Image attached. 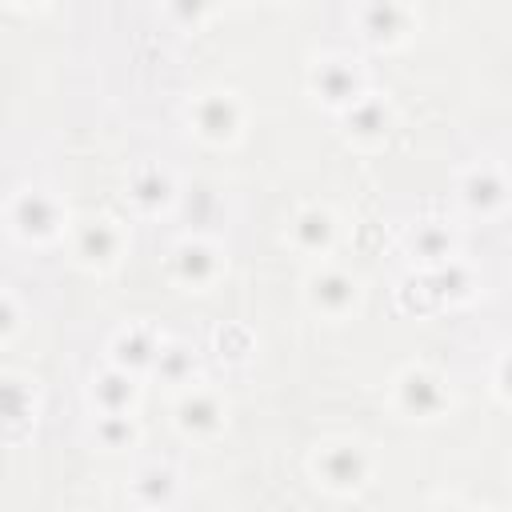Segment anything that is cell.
Masks as SVG:
<instances>
[{
	"label": "cell",
	"mask_w": 512,
	"mask_h": 512,
	"mask_svg": "<svg viewBox=\"0 0 512 512\" xmlns=\"http://www.w3.org/2000/svg\"><path fill=\"white\" fill-rule=\"evenodd\" d=\"M312 476L328 492H360L372 480V452L360 440H328L312 456Z\"/></svg>",
	"instance_id": "cell-1"
},
{
	"label": "cell",
	"mask_w": 512,
	"mask_h": 512,
	"mask_svg": "<svg viewBox=\"0 0 512 512\" xmlns=\"http://www.w3.org/2000/svg\"><path fill=\"white\" fill-rule=\"evenodd\" d=\"M392 404L408 416V420H436L448 412L452 396H448V380L424 364H408L392 376Z\"/></svg>",
	"instance_id": "cell-2"
},
{
	"label": "cell",
	"mask_w": 512,
	"mask_h": 512,
	"mask_svg": "<svg viewBox=\"0 0 512 512\" xmlns=\"http://www.w3.org/2000/svg\"><path fill=\"white\" fill-rule=\"evenodd\" d=\"M308 88L320 104L336 108V112H348L356 100L368 96L364 88V68L352 60V56H320L312 60L308 68Z\"/></svg>",
	"instance_id": "cell-3"
},
{
	"label": "cell",
	"mask_w": 512,
	"mask_h": 512,
	"mask_svg": "<svg viewBox=\"0 0 512 512\" xmlns=\"http://www.w3.org/2000/svg\"><path fill=\"white\" fill-rule=\"evenodd\" d=\"M188 124L204 144H232L244 128V104L236 92H200L188 104Z\"/></svg>",
	"instance_id": "cell-4"
},
{
	"label": "cell",
	"mask_w": 512,
	"mask_h": 512,
	"mask_svg": "<svg viewBox=\"0 0 512 512\" xmlns=\"http://www.w3.org/2000/svg\"><path fill=\"white\" fill-rule=\"evenodd\" d=\"M8 224L20 240H32V244H44V240H56L60 228H64V208L52 192H40V188H20L12 200H8Z\"/></svg>",
	"instance_id": "cell-5"
},
{
	"label": "cell",
	"mask_w": 512,
	"mask_h": 512,
	"mask_svg": "<svg viewBox=\"0 0 512 512\" xmlns=\"http://www.w3.org/2000/svg\"><path fill=\"white\" fill-rule=\"evenodd\" d=\"M224 260H220V248L204 236H184L172 252H168V276L184 288H208L216 284Z\"/></svg>",
	"instance_id": "cell-6"
},
{
	"label": "cell",
	"mask_w": 512,
	"mask_h": 512,
	"mask_svg": "<svg viewBox=\"0 0 512 512\" xmlns=\"http://www.w3.org/2000/svg\"><path fill=\"white\" fill-rule=\"evenodd\" d=\"M456 200L472 216H496L508 204V180L496 164H472L456 180Z\"/></svg>",
	"instance_id": "cell-7"
},
{
	"label": "cell",
	"mask_w": 512,
	"mask_h": 512,
	"mask_svg": "<svg viewBox=\"0 0 512 512\" xmlns=\"http://www.w3.org/2000/svg\"><path fill=\"white\" fill-rule=\"evenodd\" d=\"M304 300L320 316H348L356 308V300H360V284L344 268H316L304 280Z\"/></svg>",
	"instance_id": "cell-8"
},
{
	"label": "cell",
	"mask_w": 512,
	"mask_h": 512,
	"mask_svg": "<svg viewBox=\"0 0 512 512\" xmlns=\"http://www.w3.org/2000/svg\"><path fill=\"white\" fill-rule=\"evenodd\" d=\"M172 416H176V428L188 440H212L224 428V400L212 388H188L176 400Z\"/></svg>",
	"instance_id": "cell-9"
},
{
	"label": "cell",
	"mask_w": 512,
	"mask_h": 512,
	"mask_svg": "<svg viewBox=\"0 0 512 512\" xmlns=\"http://www.w3.org/2000/svg\"><path fill=\"white\" fill-rule=\"evenodd\" d=\"M336 236H340V224H336L332 208H324V204H304V208H296V216H292V224H288V240H292V248L304 252V256H328L332 244H336Z\"/></svg>",
	"instance_id": "cell-10"
},
{
	"label": "cell",
	"mask_w": 512,
	"mask_h": 512,
	"mask_svg": "<svg viewBox=\"0 0 512 512\" xmlns=\"http://www.w3.org/2000/svg\"><path fill=\"white\" fill-rule=\"evenodd\" d=\"M120 248H124V232L108 216H92L76 228V260L92 272H108L120 260Z\"/></svg>",
	"instance_id": "cell-11"
},
{
	"label": "cell",
	"mask_w": 512,
	"mask_h": 512,
	"mask_svg": "<svg viewBox=\"0 0 512 512\" xmlns=\"http://www.w3.org/2000/svg\"><path fill=\"white\" fill-rule=\"evenodd\" d=\"M160 348H164V340H160L148 324H128V328H120V332L112 336L108 356H112L116 368H124V372L136 376V372H152Z\"/></svg>",
	"instance_id": "cell-12"
},
{
	"label": "cell",
	"mask_w": 512,
	"mask_h": 512,
	"mask_svg": "<svg viewBox=\"0 0 512 512\" xmlns=\"http://www.w3.org/2000/svg\"><path fill=\"white\" fill-rule=\"evenodd\" d=\"M344 116V132H348V140H356V144H380L388 132H392V104L384 100V96H364V100H356L348 112H340Z\"/></svg>",
	"instance_id": "cell-13"
},
{
	"label": "cell",
	"mask_w": 512,
	"mask_h": 512,
	"mask_svg": "<svg viewBox=\"0 0 512 512\" xmlns=\"http://www.w3.org/2000/svg\"><path fill=\"white\" fill-rule=\"evenodd\" d=\"M356 24H360V36L368 44H380L384 48V44H396V40L408 36L412 12L404 4H364L356 12Z\"/></svg>",
	"instance_id": "cell-14"
},
{
	"label": "cell",
	"mask_w": 512,
	"mask_h": 512,
	"mask_svg": "<svg viewBox=\"0 0 512 512\" xmlns=\"http://www.w3.org/2000/svg\"><path fill=\"white\" fill-rule=\"evenodd\" d=\"M88 396H92V404L100 408V416L132 412V404H136V376L124 372V368H116V364H108V368H100V372L92 376Z\"/></svg>",
	"instance_id": "cell-15"
},
{
	"label": "cell",
	"mask_w": 512,
	"mask_h": 512,
	"mask_svg": "<svg viewBox=\"0 0 512 512\" xmlns=\"http://www.w3.org/2000/svg\"><path fill=\"white\" fill-rule=\"evenodd\" d=\"M128 200L140 212H164L176 200V180L160 164H144L128 176Z\"/></svg>",
	"instance_id": "cell-16"
},
{
	"label": "cell",
	"mask_w": 512,
	"mask_h": 512,
	"mask_svg": "<svg viewBox=\"0 0 512 512\" xmlns=\"http://www.w3.org/2000/svg\"><path fill=\"white\" fill-rule=\"evenodd\" d=\"M176 468L172 464H160V460H148V464H140L136 468V476H132V500L140 504V508H164L172 496H176Z\"/></svg>",
	"instance_id": "cell-17"
},
{
	"label": "cell",
	"mask_w": 512,
	"mask_h": 512,
	"mask_svg": "<svg viewBox=\"0 0 512 512\" xmlns=\"http://www.w3.org/2000/svg\"><path fill=\"white\" fill-rule=\"evenodd\" d=\"M428 280H432V292H436V300H448V304H464V300H472L476 296V288H480V276H476V268L472 264H464V260H444L440 268H432L428 272Z\"/></svg>",
	"instance_id": "cell-18"
},
{
	"label": "cell",
	"mask_w": 512,
	"mask_h": 512,
	"mask_svg": "<svg viewBox=\"0 0 512 512\" xmlns=\"http://www.w3.org/2000/svg\"><path fill=\"white\" fill-rule=\"evenodd\" d=\"M452 228L448 224H440V220H424V224H416L412 228V236H408V248H412V256L416 260H424V264H432V268H440L444 260H452L456 252H452Z\"/></svg>",
	"instance_id": "cell-19"
},
{
	"label": "cell",
	"mask_w": 512,
	"mask_h": 512,
	"mask_svg": "<svg viewBox=\"0 0 512 512\" xmlns=\"http://www.w3.org/2000/svg\"><path fill=\"white\" fill-rule=\"evenodd\" d=\"M152 376L160 384H176V388L192 384V376H196V348L184 344V340H164V348H160V356L152 364Z\"/></svg>",
	"instance_id": "cell-20"
},
{
	"label": "cell",
	"mask_w": 512,
	"mask_h": 512,
	"mask_svg": "<svg viewBox=\"0 0 512 512\" xmlns=\"http://www.w3.org/2000/svg\"><path fill=\"white\" fill-rule=\"evenodd\" d=\"M96 440L108 452H124L140 440V428L132 420V412H112V416H96Z\"/></svg>",
	"instance_id": "cell-21"
},
{
	"label": "cell",
	"mask_w": 512,
	"mask_h": 512,
	"mask_svg": "<svg viewBox=\"0 0 512 512\" xmlns=\"http://www.w3.org/2000/svg\"><path fill=\"white\" fill-rule=\"evenodd\" d=\"M492 384H496V392H500L504 400H512V348L496 360V368H492Z\"/></svg>",
	"instance_id": "cell-22"
},
{
	"label": "cell",
	"mask_w": 512,
	"mask_h": 512,
	"mask_svg": "<svg viewBox=\"0 0 512 512\" xmlns=\"http://www.w3.org/2000/svg\"><path fill=\"white\" fill-rule=\"evenodd\" d=\"M16 324H20V320H16V296H12V292H4V336H12V332H16Z\"/></svg>",
	"instance_id": "cell-23"
},
{
	"label": "cell",
	"mask_w": 512,
	"mask_h": 512,
	"mask_svg": "<svg viewBox=\"0 0 512 512\" xmlns=\"http://www.w3.org/2000/svg\"><path fill=\"white\" fill-rule=\"evenodd\" d=\"M428 512H472L468 504H460V500H436Z\"/></svg>",
	"instance_id": "cell-24"
}]
</instances>
